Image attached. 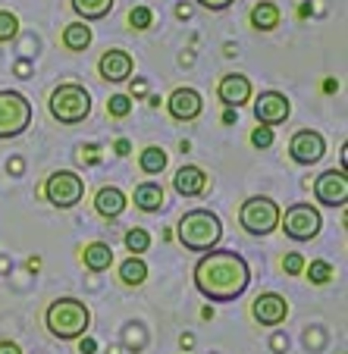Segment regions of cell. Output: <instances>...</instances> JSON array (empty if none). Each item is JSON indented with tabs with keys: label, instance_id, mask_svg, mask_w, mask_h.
Wrapping results in <instances>:
<instances>
[{
	"label": "cell",
	"instance_id": "4",
	"mask_svg": "<svg viewBox=\"0 0 348 354\" xmlns=\"http://www.w3.org/2000/svg\"><path fill=\"white\" fill-rule=\"evenodd\" d=\"M47 107H51V116L63 126H75V122L88 120L91 113V94L85 91L82 85L75 82H63L51 91V100H47Z\"/></svg>",
	"mask_w": 348,
	"mask_h": 354
},
{
	"label": "cell",
	"instance_id": "1",
	"mask_svg": "<svg viewBox=\"0 0 348 354\" xmlns=\"http://www.w3.org/2000/svg\"><path fill=\"white\" fill-rule=\"evenodd\" d=\"M251 286V270L248 261L235 251L226 248H210L204 251V257L194 263V288L214 304H226L245 295V288Z\"/></svg>",
	"mask_w": 348,
	"mask_h": 354
},
{
	"label": "cell",
	"instance_id": "37",
	"mask_svg": "<svg viewBox=\"0 0 348 354\" xmlns=\"http://www.w3.org/2000/svg\"><path fill=\"white\" fill-rule=\"evenodd\" d=\"M336 88H339V82H336V79H327V82H323V91H327V94H333Z\"/></svg>",
	"mask_w": 348,
	"mask_h": 354
},
{
	"label": "cell",
	"instance_id": "32",
	"mask_svg": "<svg viewBox=\"0 0 348 354\" xmlns=\"http://www.w3.org/2000/svg\"><path fill=\"white\" fill-rule=\"evenodd\" d=\"M194 3H201V7H204V10H210V13H220V10L232 7L235 0H194Z\"/></svg>",
	"mask_w": 348,
	"mask_h": 354
},
{
	"label": "cell",
	"instance_id": "12",
	"mask_svg": "<svg viewBox=\"0 0 348 354\" xmlns=\"http://www.w3.org/2000/svg\"><path fill=\"white\" fill-rule=\"evenodd\" d=\"M251 317H255L261 326H280L289 317V301L276 292H264V295H257L255 304H251Z\"/></svg>",
	"mask_w": 348,
	"mask_h": 354
},
{
	"label": "cell",
	"instance_id": "6",
	"mask_svg": "<svg viewBox=\"0 0 348 354\" xmlns=\"http://www.w3.org/2000/svg\"><path fill=\"white\" fill-rule=\"evenodd\" d=\"M32 126V104L19 91H0V141L19 138Z\"/></svg>",
	"mask_w": 348,
	"mask_h": 354
},
{
	"label": "cell",
	"instance_id": "10",
	"mask_svg": "<svg viewBox=\"0 0 348 354\" xmlns=\"http://www.w3.org/2000/svg\"><path fill=\"white\" fill-rule=\"evenodd\" d=\"M323 154H327V141H323V135L314 132V129H302V132H295L292 141H289V157H292L298 167H311V163H317Z\"/></svg>",
	"mask_w": 348,
	"mask_h": 354
},
{
	"label": "cell",
	"instance_id": "11",
	"mask_svg": "<svg viewBox=\"0 0 348 354\" xmlns=\"http://www.w3.org/2000/svg\"><path fill=\"white\" fill-rule=\"evenodd\" d=\"M255 116H257V126H270V129L282 126L292 116V104L280 91H261L255 100Z\"/></svg>",
	"mask_w": 348,
	"mask_h": 354
},
{
	"label": "cell",
	"instance_id": "35",
	"mask_svg": "<svg viewBox=\"0 0 348 354\" xmlns=\"http://www.w3.org/2000/svg\"><path fill=\"white\" fill-rule=\"evenodd\" d=\"M94 348H98V345H94V339H82L79 342V351L82 354H94Z\"/></svg>",
	"mask_w": 348,
	"mask_h": 354
},
{
	"label": "cell",
	"instance_id": "22",
	"mask_svg": "<svg viewBox=\"0 0 348 354\" xmlns=\"http://www.w3.org/2000/svg\"><path fill=\"white\" fill-rule=\"evenodd\" d=\"M69 3L82 16V22H98L104 16H110V10H113V0H69Z\"/></svg>",
	"mask_w": 348,
	"mask_h": 354
},
{
	"label": "cell",
	"instance_id": "16",
	"mask_svg": "<svg viewBox=\"0 0 348 354\" xmlns=\"http://www.w3.org/2000/svg\"><path fill=\"white\" fill-rule=\"evenodd\" d=\"M132 69H135V60L126 50H107L101 57V63H98V73H101L104 82H126L132 75Z\"/></svg>",
	"mask_w": 348,
	"mask_h": 354
},
{
	"label": "cell",
	"instance_id": "21",
	"mask_svg": "<svg viewBox=\"0 0 348 354\" xmlns=\"http://www.w3.org/2000/svg\"><path fill=\"white\" fill-rule=\"evenodd\" d=\"M91 28H88V22H69L66 28H63V47L66 50H73V54H79V50H88L91 47Z\"/></svg>",
	"mask_w": 348,
	"mask_h": 354
},
{
	"label": "cell",
	"instance_id": "5",
	"mask_svg": "<svg viewBox=\"0 0 348 354\" xmlns=\"http://www.w3.org/2000/svg\"><path fill=\"white\" fill-rule=\"evenodd\" d=\"M280 204L273 198H264V194H255L248 198L239 210V223L248 235H270L276 226H280Z\"/></svg>",
	"mask_w": 348,
	"mask_h": 354
},
{
	"label": "cell",
	"instance_id": "13",
	"mask_svg": "<svg viewBox=\"0 0 348 354\" xmlns=\"http://www.w3.org/2000/svg\"><path fill=\"white\" fill-rule=\"evenodd\" d=\"M167 110H170V116H173L176 122H192V120L201 116L204 100H201V94L194 91V88H176V91L167 97Z\"/></svg>",
	"mask_w": 348,
	"mask_h": 354
},
{
	"label": "cell",
	"instance_id": "26",
	"mask_svg": "<svg viewBox=\"0 0 348 354\" xmlns=\"http://www.w3.org/2000/svg\"><path fill=\"white\" fill-rule=\"evenodd\" d=\"M147 245H151V235H147V229H129V232H126V248H129V254H132V257L145 254Z\"/></svg>",
	"mask_w": 348,
	"mask_h": 354
},
{
	"label": "cell",
	"instance_id": "39",
	"mask_svg": "<svg viewBox=\"0 0 348 354\" xmlns=\"http://www.w3.org/2000/svg\"><path fill=\"white\" fill-rule=\"evenodd\" d=\"M273 348H276V351H282V348H286V342H282V335H276V339H273Z\"/></svg>",
	"mask_w": 348,
	"mask_h": 354
},
{
	"label": "cell",
	"instance_id": "18",
	"mask_svg": "<svg viewBox=\"0 0 348 354\" xmlns=\"http://www.w3.org/2000/svg\"><path fill=\"white\" fill-rule=\"evenodd\" d=\"M132 204L145 214H157L163 207V185L161 182H141L132 192Z\"/></svg>",
	"mask_w": 348,
	"mask_h": 354
},
{
	"label": "cell",
	"instance_id": "36",
	"mask_svg": "<svg viewBox=\"0 0 348 354\" xmlns=\"http://www.w3.org/2000/svg\"><path fill=\"white\" fill-rule=\"evenodd\" d=\"M235 116H239V113H235L232 107H226V113H223V122H226V126H232V122H235Z\"/></svg>",
	"mask_w": 348,
	"mask_h": 354
},
{
	"label": "cell",
	"instance_id": "29",
	"mask_svg": "<svg viewBox=\"0 0 348 354\" xmlns=\"http://www.w3.org/2000/svg\"><path fill=\"white\" fill-rule=\"evenodd\" d=\"M151 22H154V13H151V10L147 7H132L129 10V26L135 28V32H145V28H151Z\"/></svg>",
	"mask_w": 348,
	"mask_h": 354
},
{
	"label": "cell",
	"instance_id": "23",
	"mask_svg": "<svg viewBox=\"0 0 348 354\" xmlns=\"http://www.w3.org/2000/svg\"><path fill=\"white\" fill-rule=\"evenodd\" d=\"M120 279H122V286H129V288L145 286V279H147V263L141 261V257H129V261H122V263H120Z\"/></svg>",
	"mask_w": 348,
	"mask_h": 354
},
{
	"label": "cell",
	"instance_id": "14",
	"mask_svg": "<svg viewBox=\"0 0 348 354\" xmlns=\"http://www.w3.org/2000/svg\"><path fill=\"white\" fill-rule=\"evenodd\" d=\"M217 97H220L226 107L239 110L241 104H248V100H251V82H248L245 75H239V73L223 75L220 85H217Z\"/></svg>",
	"mask_w": 348,
	"mask_h": 354
},
{
	"label": "cell",
	"instance_id": "20",
	"mask_svg": "<svg viewBox=\"0 0 348 354\" xmlns=\"http://www.w3.org/2000/svg\"><path fill=\"white\" fill-rule=\"evenodd\" d=\"M82 257H85V267L91 270V273H104V270L113 267V248L104 245V241H91Z\"/></svg>",
	"mask_w": 348,
	"mask_h": 354
},
{
	"label": "cell",
	"instance_id": "38",
	"mask_svg": "<svg viewBox=\"0 0 348 354\" xmlns=\"http://www.w3.org/2000/svg\"><path fill=\"white\" fill-rule=\"evenodd\" d=\"M145 91H147L145 82H135V85H132V94H145Z\"/></svg>",
	"mask_w": 348,
	"mask_h": 354
},
{
	"label": "cell",
	"instance_id": "27",
	"mask_svg": "<svg viewBox=\"0 0 348 354\" xmlns=\"http://www.w3.org/2000/svg\"><path fill=\"white\" fill-rule=\"evenodd\" d=\"M16 35H19V19H16V13H10V10H0V44L13 41Z\"/></svg>",
	"mask_w": 348,
	"mask_h": 354
},
{
	"label": "cell",
	"instance_id": "3",
	"mask_svg": "<svg viewBox=\"0 0 348 354\" xmlns=\"http://www.w3.org/2000/svg\"><path fill=\"white\" fill-rule=\"evenodd\" d=\"M176 239H179L182 248L204 254V251H210V248L220 245L223 223H220V216H217L214 210L194 207V210H188V214H182L179 226H176Z\"/></svg>",
	"mask_w": 348,
	"mask_h": 354
},
{
	"label": "cell",
	"instance_id": "8",
	"mask_svg": "<svg viewBox=\"0 0 348 354\" xmlns=\"http://www.w3.org/2000/svg\"><path fill=\"white\" fill-rule=\"evenodd\" d=\"M280 226L292 241H311L320 235L323 216L314 204H292L286 207V214H280Z\"/></svg>",
	"mask_w": 348,
	"mask_h": 354
},
{
	"label": "cell",
	"instance_id": "28",
	"mask_svg": "<svg viewBox=\"0 0 348 354\" xmlns=\"http://www.w3.org/2000/svg\"><path fill=\"white\" fill-rule=\"evenodd\" d=\"M107 113L113 116V120H126V116L132 113V97H129V94H113V97L107 100Z\"/></svg>",
	"mask_w": 348,
	"mask_h": 354
},
{
	"label": "cell",
	"instance_id": "31",
	"mask_svg": "<svg viewBox=\"0 0 348 354\" xmlns=\"http://www.w3.org/2000/svg\"><path fill=\"white\" fill-rule=\"evenodd\" d=\"M282 270H286L289 276H302L304 273V257L302 254H286L282 257Z\"/></svg>",
	"mask_w": 348,
	"mask_h": 354
},
{
	"label": "cell",
	"instance_id": "17",
	"mask_svg": "<svg viewBox=\"0 0 348 354\" xmlns=\"http://www.w3.org/2000/svg\"><path fill=\"white\" fill-rule=\"evenodd\" d=\"M94 207H98V214H101L104 220H116V216L126 210V194L116 185H104L101 192L94 194Z\"/></svg>",
	"mask_w": 348,
	"mask_h": 354
},
{
	"label": "cell",
	"instance_id": "19",
	"mask_svg": "<svg viewBox=\"0 0 348 354\" xmlns=\"http://www.w3.org/2000/svg\"><path fill=\"white\" fill-rule=\"evenodd\" d=\"M248 19H251V26H255L257 32H273V28L280 26L282 13H280V7H276L273 0H261V3H255V7H251Z\"/></svg>",
	"mask_w": 348,
	"mask_h": 354
},
{
	"label": "cell",
	"instance_id": "15",
	"mask_svg": "<svg viewBox=\"0 0 348 354\" xmlns=\"http://www.w3.org/2000/svg\"><path fill=\"white\" fill-rule=\"evenodd\" d=\"M173 188L182 198H198V194L208 192V173H204L201 167H194V163H185V167L176 169Z\"/></svg>",
	"mask_w": 348,
	"mask_h": 354
},
{
	"label": "cell",
	"instance_id": "9",
	"mask_svg": "<svg viewBox=\"0 0 348 354\" xmlns=\"http://www.w3.org/2000/svg\"><path fill=\"white\" fill-rule=\"evenodd\" d=\"M314 198H317V204H327V207H345V201H348L345 169H327L323 176H317Z\"/></svg>",
	"mask_w": 348,
	"mask_h": 354
},
{
	"label": "cell",
	"instance_id": "30",
	"mask_svg": "<svg viewBox=\"0 0 348 354\" xmlns=\"http://www.w3.org/2000/svg\"><path fill=\"white\" fill-rule=\"evenodd\" d=\"M251 145L261 147V151H267V147L273 145V129H270V126H257L255 132H251Z\"/></svg>",
	"mask_w": 348,
	"mask_h": 354
},
{
	"label": "cell",
	"instance_id": "7",
	"mask_svg": "<svg viewBox=\"0 0 348 354\" xmlns=\"http://www.w3.org/2000/svg\"><path fill=\"white\" fill-rule=\"evenodd\" d=\"M44 198L60 210H73L85 198V179L73 169H57L44 182Z\"/></svg>",
	"mask_w": 348,
	"mask_h": 354
},
{
	"label": "cell",
	"instance_id": "34",
	"mask_svg": "<svg viewBox=\"0 0 348 354\" xmlns=\"http://www.w3.org/2000/svg\"><path fill=\"white\" fill-rule=\"evenodd\" d=\"M113 151H116V154H120V157H126L129 151H132V145H129L126 138H120V141H116V145H113Z\"/></svg>",
	"mask_w": 348,
	"mask_h": 354
},
{
	"label": "cell",
	"instance_id": "33",
	"mask_svg": "<svg viewBox=\"0 0 348 354\" xmlns=\"http://www.w3.org/2000/svg\"><path fill=\"white\" fill-rule=\"evenodd\" d=\"M0 354H22V348L16 345V342L3 339V342H0Z\"/></svg>",
	"mask_w": 348,
	"mask_h": 354
},
{
	"label": "cell",
	"instance_id": "24",
	"mask_svg": "<svg viewBox=\"0 0 348 354\" xmlns=\"http://www.w3.org/2000/svg\"><path fill=\"white\" fill-rule=\"evenodd\" d=\"M138 167H141V173H147V176H161L163 169H167V151L157 145L145 147L138 154Z\"/></svg>",
	"mask_w": 348,
	"mask_h": 354
},
{
	"label": "cell",
	"instance_id": "25",
	"mask_svg": "<svg viewBox=\"0 0 348 354\" xmlns=\"http://www.w3.org/2000/svg\"><path fill=\"white\" fill-rule=\"evenodd\" d=\"M304 273H308V279L314 282V286H327V282L336 279L333 263H327V261H311V263H304Z\"/></svg>",
	"mask_w": 348,
	"mask_h": 354
},
{
	"label": "cell",
	"instance_id": "2",
	"mask_svg": "<svg viewBox=\"0 0 348 354\" xmlns=\"http://www.w3.org/2000/svg\"><path fill=\"white\" fill-rule=\"evenodd\" d=\"M44 326H47V333L60 342L82 339L88 333V326H91V310L79 298H57L44 310Z\"/></svg>",
	"mask_w": 348,
	"mask_h": 354
}]
</instances>
